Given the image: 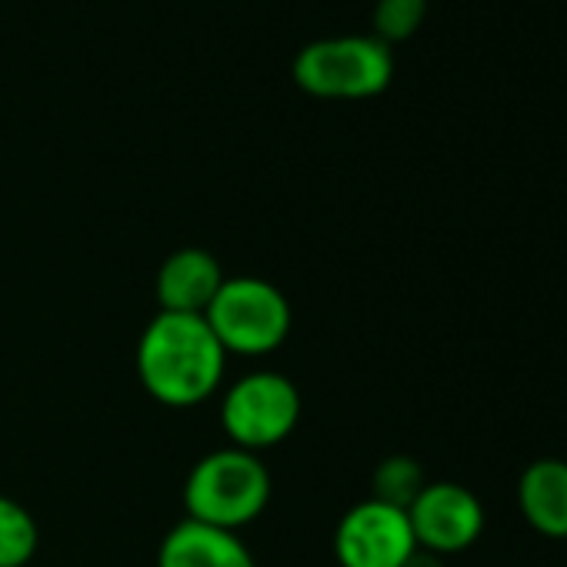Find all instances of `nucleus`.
<instances>
[{"mask_svg":"<svg viewBox=\"0 0 567 567\" xmlns=\"http://www.w3.org/2000/svg\"><path fill=\"white\" fill-rule=\"evenodd\" d=\"M227 351L204 315L161 311L137 341V378L164 408L204 404L224 381Z\"/></svg>","mask_w":567,"mask_h":567,"instance_id":"1","label":"nucleus"},{"mask_svg":"<svg viewBox=\"0 0 567 567\" xmlns=\"http://www.w3.org/2000/svg\"><path fill=\"white\" fill-rule=\"evenodd\" d=\"M270 504V471L260 454L220 447L204 454L184 481V507L190 520L234 530L247 527Z\"/></svg>","mask_w":567,"mask_h":567,"instance_id":"2","label":"nucleus"},{"mask_svg":"<svg viewBox=\"0 0 567 567\" xmlns=\"http://www.w3.org/2000/svg\"><path fill=\"white\" fill-rule=\"evenodd\" d=\"M291 78L318 101H371L394 81V51L374 34L321 38L298 51Z\"/></svg>","mask_w":567,"mask_h":567,"instance_id":"3","label":"nucleus"},{"mask_svg":"<svg viewBox=\"0 0 567 567\" xmlns=\"http://www.w3.org/2000/svg\"><path fill=\"white\" fill-rule=\"evenodd\" d=\"M204 321L227 354L264 358L288 341L291 305L264 277H227Z\"/></svg>","mask_w":567,"mask_h":567,"instance_id":"4","label":"nucleus"},{"mask_svg":"<svg viewBox=\"0 0 567 567\" xmlns=\"http://www.w3.org/2000/svg\"><path fill=\"white\" fill-rule=\"evenodd\" d=\"M301 421V391L277 371L237 378L220 398V424L234 447L260 454L288 441Z\"/></svg>","mask_w":567,"mask_h":567,"instance_id":"5","label":"nucleus"},{"mask_svg":"<svg viewBox=\"0 0 567 567\" xmlns=\"http://www.w3.org/2000/svg\"><path fill=\"white\" fill-rule=\"evenodd\" d=\"M408 520L421 550L447 557L477 544L484 534V504L457 481H427L408 507Z\"/></svg>","mask_w":567,"mask_h":567,"instance_id":"6","label":"nucleus"},{"mask_svg":"<svg viewBox=\"0 0 567 567\" xmlns=\"http://www.w3.org/2000/svg\"><path fill=\"white\" fill-rule=\"evenodd\" d=\"M414 550L417 540L408 511L374 497L354 504L334 530V554L341 567H404Z\"/></svg>","mask_w":567,"mask_h":567,"instance_id":"7","label":"nucleus"},{"mask_svg":"<svg viewBox=\"0 0 567 567\" xmlns=\"http://www.w3.org/2000/svg\"><path fill=\"white\" fill-rule=\"evenodd\" d=\"M224 280H227L224 267L210 250L181 247L157 270L154 280L157 305L161 311H174V315H204Z\"/></svg>","mask_w":567,"mask_h":567,"instance_id":"8","label":"nucleus"},{"mask_svg":"<svg viewBox=\"0 0 567 567\" xmlns=\"http://www.w3.org/2000/svg\"><path fill=\"white\" fill-rule=\"evenodd\" d=\"M517 511L540 537H567V461L537 457L517 477Z\"/></svg>","mask_w":567,"mask_h":567,"instance_id":"9","label":"nucleus"},{"mask_svg":"<svg viewBox=\"0 0 567 567\" xmlns=\"http://www.w3.org/2000/svg\"><path fill=\"white\" fill-rule=\"evenodd\" d=\"M157 567H257L247 544L234 530H220L184 517L167 530Z\"/></svg>","mask_w":567,"mask_h":567,"instance_id":"10","label":"nucleus"},{"mask_svg":"<svg viewBox=\"0 0 567 567\" xmlns=\"http://www.w3.org/2000/svg\"><path fill=\"white\" fill-rule=\"evenodd\" d=\"M427 477H424V467L408 457V454H391L384 457L378 467H374V477H371V497L381 501V504H391L398 511H408L417 494L424 491Z\"/></svg>","mask_w":567,"mask_h":567,"instance_id":"11","label":"nucleus"},{"mask_svg":"<svg viewBox=\"0 0 567 567\" xmlns=\"http://www.w3.org/2000/svg\"><path fill=\"white\" fill-rule=\"evenodd\" d=\"M38 520L24 504L0 494V567H28L38 554Z\"/></svg>","mask_w":567,"mask_h":567,"instance_id":"12","label":"nucleus"},{"mask_svg":"<svg viewBox=\"0 0 567 567\" xmlns=\"http://www.w3.org/2000/svg\"><path fill=\"white\" fill-rule=\"evenodd\" d=\"M427 18V0H374L371 34L388 48L411 41Z\"/></svg>","mask_w":567,"mask_h":567,"instance_id":"13","label":"nucleus"},{"mask_svg":"<svg viewBox=\"0 0 567 567\" xmlns=\"http://www.w3.org/2000/svg\"><path fill=\"white\" fill-rule=\"evenodd\" d=\"M404 567H444V560L437 557V554H431V550H414L408 560H404Z\"/></svg>","mask_w":567,"mask_h":567,"instance_id":"14","label":"nucleus"}]
</instances>
